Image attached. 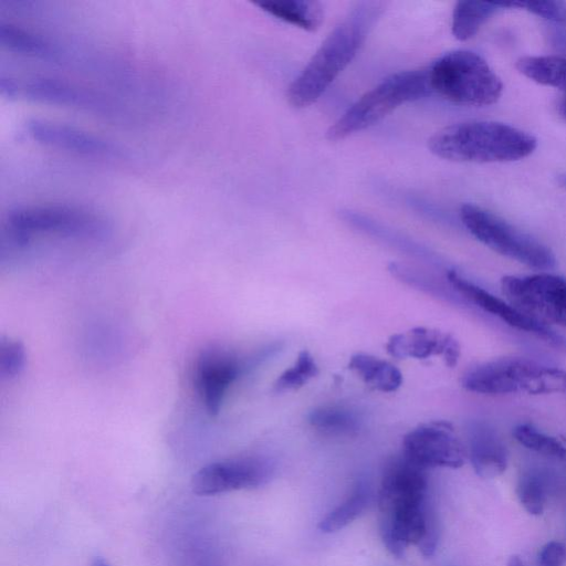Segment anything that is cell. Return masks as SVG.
<instances>
[{"instance_id": "cell-1", "label": "cell", "mask_w": 566, "mask_h": 566, "mask_svg": "<svg viewBox=\"0 0 566 566\" xmlns=\"http://www.w3.org/2000/svg\"><path fill=\"white\" fill-rule=\"evenodd\" d=\"M379 532L385 547L402 557L410 545L431 556L438 543V527L429 499L426 470L402 454L384 469L378 491Z\"/></svg>"}, {"instance_id": "cell-2", "label": "cell", "mask_w": 566, "mask_h": 566, "mask_svg": "<svg viewBox=\"0 0 566 566\" xmlns=\"http://www.w3.org/2000/svg\"><path fill=\"white\" fill-rule=\"evenodd\" d=\"M384 7L380 1H364L352 8L287 87L286 99L292 107H308L321 97L356 56Z\"/></svg>"}, {"instance_id": "cell-3", "label": "cell", "mask_w": 566, "mask_h": 566, "mask_svg": "<svg viewBox=\"0 0 566 566\" xmlns=\"http://www.w3.org/2000/svg\"><path fill=\"white\" fill-rule=\"evenodd\" d=\"M537 142L531 134L493 120L449 125L428 139L437 157L461 163H505L531 155Z\"/></svg>"}, {"instance_id": "cell-4", "label": "cell", "mask_w": 566, "mask_h": 566, "mask_svg": "<svg viewBox=\"0 0 566 566\" xmlns=\"http://www.w3.org/2000/svg\"><path fill=\"white\" fill-rule=\"evenodd\" d=\"M432 93L428 69L401 71L389 75L366 92L326 130L325 138L336 143L366 129L400 105Z\"/></svg>"}, {"instance_id": "cell-5", "label": "cell", "mask_w": 566, "mask_h": 566, "mask_svg": "<svg viewBox=\"0 0 566 566\" xmlns=\"http://www.w3.org/2000/svg\"><path fill=\"white\" fill-rule=\"evenodd\" d=\"M432 92L465 106H489L502 95L503 84L479 54L468 50L449 52L428 67Z\"/></svg>"}, {"instance_id": "cell-6", "label": "cell", "mask_w": 566, "mask_h": 566, "mask_svg": "<svg viewBox=\"0 0 566 566\" xmlns=\"http://www.w3.org/2000/svg\"><path fill=\"white\" fill-rule=\"evenodd\" d=\"M462 386L483 395L566 392V370L527 358H501L469 370Z\"/></svg>"}, {"instance_id": "cell-7", "label": "cell", "mask_w": 566, "mask_h": 566, "mask_svg": "<svg viewBox=\"0 0 566 566\" xmlns=\"http://www.w3.org/2000/svg\"><path fill=\"white\" fill-rule=\"evenodd\" d=\"M460 219L475 239L501 255L538 270L555 264L546 245L479 206L462 205Z\"/></svg>"}, {"instance_id": "cell-8", "label": "cell", "mask_w": 566, "mask_h": 566, "mask_svg": "<svg viewBox=\"0 0 566 566\" xmlns=\"http://www.w3.org/2000/svg\"><path fill=\"white\" fill-rule=\"evenodd\" d=\"M507 301L542 324L566 328V279L549 274L507 275L501 281Z\"/></svg>"}, {"instance_id": "cell-9", "label": "cell", "mask_w": 566, "mask_h": 566, "mask_svg": "<svg viewBox=\"0 0 566 566\" xmlns=\"http://www.w3.org/2000/svg\"><path fill=\"white\" fill-rule=\"evenodd\" d=\"M272 473L273 464L268 458L242 455L202 467L193 474L191 489L201 496L254 489L265 484Z\"/></svg>"}, {"instance_id": "cell-10", "label": "cell", "mask_w": 566, "mask_h": 566, "mask_svg": "<svg viewBox=\"0 0 566 566\" xmlns=\"http://www.w3.org/2000/svg\"><path fill=\"white\" fill-rule=\"evenodd\" d=\"M402 455L424 470L457 469L464 464L467 451L449 422L431 421L419 424L405 434Z\"/></svg>"}, {"instance_id": "cell-11", "label": "cell", "mask_w": 566, "mask_h": 566, "mask_svg": "<svg viewBox=\"0 0 566 566\" xmlns=\"http://www.w3.org/2000/svg\"><path fill=\"white\" fill-rule=\"evenodd\" d=\"M250 370L248 357L241 358L220 347H209L201 352L196 363V384L210 415L220 411L229 387Z\"/></svg>"}, {"instance_id": "cell-12", "label": "cell", "mask_w": 566, "mask_h": 566, "mask_svg": "<svg viewBox=\"0 0 566 566\" xmlns=\"http://www.w3.org/2000/svg\"><path fill=\"white\" fill-rule=\"evenodd\" d=\"M447 280L449 284L463 297L482 308L499 317L510 326L520 331L535 334L552 344L560 346L563 340L556 335L547 325L542 324L530 316L525 315L510 302H505L497 296H494L489 291L467 280L457 271H448Z\"/></svg>"}, {"instance_id": "cell-13", "label": "cell", "mask_w": 566, "mask_h": 566, "mask_svg": "<svg viewBox=\"0 0 566 566\" xmlns=\"http://www.w3.org/2000/svg\"><path fill=\"white\" fill-rule=\"evenodd\" d=\"M386 350L398 359L441 356L450 367L457 364L460 356V346L450 334L423 326L391 335Z\"/></svg>"}, {"instance_id": "cell-14", "label": "cell", "mask_w": 566, "mask_h": 566, "mask_svg": "<svg viewBox=\"0 0 566 566\" xmlns=\"http://www.w3.org/2000/svg\"><path fill=\"white\" fill-rule=\"evenodd\" d=\"M469 458L476 474L492 479L507 465V452L502 440L485 424H474L469 431Z\"/></svg>"}, {"instance_id": "cell-15", "label": "cell", "mask_w": 566, "mask_h": 566, "mask_svg": "<svg viewBox=\"0 0 566 566\" xmlns=\"http://www.w3.org/2000/svg\"><path fill=\"white\" fill-rule=\"evenodd\" d=\"M348 368L366 385L381 392L396 391L402 385V374L395 365L369 354L353 355Z\"/></svg>"}, {"instance_id": "cell-16", "label": "cell", "mask_w": 566, "mask_h": 566, "mask_svg": "<svg viewBox=\"0 0 566 566\" xmlns=\"http://www.w3.org/2000/svg\"><path fill=\"white\" fill-rule=\"evenodd\" d=\"M275 18L306 31H315L324 20L321 2L315 0H265L255 3Z\"/></svg>"}, {"instance_id": "cell-17", "label": "cell", "mask_w": 566, "mask_h": 566, "mask_svg": "<svg viewBox=\"0 0 566 566\" xmlns=\"http://www.w3.org/2000/svg\"><path fill=\"white\" fill-rule=\"evenodd\" d=\"M509 2L459 1L452 13V34L459 41L473 38L480 28Z\"/></svg>"}, {"instance_id": "cell-18", "label": "cell", "mask_w": 566, "mask_h": 566, "mask_svg": "<svg viewBox=\"0 0 566 566\" xmlns=\"http://www.w3.org/2000/svg\"><path fill=\"white\" fill-rule=\"evenodd\" d=\"M307 421L311 427L328 436H354L361 427L356 411L338 405L314 408L307 415Z\"/></svg>"}, {"instance_id": "cell-19", "label": "cell", "mask_w": 566, "mask_h": 566, "mask_svg": "<svg viewBox=\"0 0 566 566\" xmlns=\"http://www.w3.org/2000/svg\"><path fill=\"white\" fill-rule=\"evenodd\" d=\"M369 500L368 483L363 479L357 480L342 503L321 520L318 528L323 533H334L344 528L365 511Z\"/></svg>"}, {"instance_id": "cell-20", "label": "cell", "mask_w": 566, "mask_h": 566, "mask_svg": "<svg viewBox=\"0 0 566 566\" xmlns=\"http://www.w3.org/2000/svg\"><path fill=\"white\" fill-rule=\"evenodd\" d=\"M516 69L530 80L566 93V56H523L516 61Z\"/></svg>"}, {"instance_id": "cell-21", "label": "cell", "mask_w": 566, "mask_h": 566, "mask_svg": "<svg viewBox=\"0 0 566 566\" xmlns=\"http://www.w3.org/2000/svg\"><path fill=\"white\" fill-rule=\"evenodd\" d=\"M319 374L318 365L308 350H301L294 364L275 379L273 390L285 392L296 390Z\"/></svg>"}, {"instance_id": "cell-22", "label": "cell", "mask_w": 566, "mask_h": 566, "mask_svg": "<svg viewBox=\"0 0 566 566\" xmlns=\"http://www.w3.org/2000/svg\"><path fill=\"white\" fill-rule=\"evenodd\" d=\"M513 434L525 448L545 457L566 461V447L557 438L546 434L530 424L515 427Z\"/></svg>"}, {"instance_id": "cell-23", "label": "cell", "mask_w": 566, "mask_h": 566, "mask_svg": "<svg viewBox=\"0 0 566 566\" xmlns=\"http://www.w3.org/2000/svg\"><path fill=\"white\" fill-rule=\"evenodd\" d=\"M517 496L524 509L532 515H541L545 506V490L535 473L524 474L517 484Z\"/></svg>"}, {"instance_id": "cell-24", "label": "cell", "mask_w": 566, "mask_h": 566, "mask_svg": "<svg viewBox=\"0 0 566 566\" xmlns=\"http://www.w3.org/2000/svg\"><path fill=\"white\" fill-rule=\"evenodd\" d=\"M25 350L18 340L1 339L0 342V375L3 378H14L24 368Z\"/></svg>"}, {"instance_id": "cell-25", "label": "cell", "mask_w": 566, "mask_h": 566, "mask_svg": "<svg viewBox=\"0 0 566 566\" xmlns=\"http://www.w3.org/2000/svg\"><path fill=\"white\" fill-rule=\"evenodd\" d=\"M510 8L524 9L544 19L566 24V1H512Z\"/></svg>"}, {"instance_id": "cell-26", "label": "cell", "mask_w": 566, "mask_h": 566, "mask_svg": "<svg viewBox=\"0 0 566 566\" xmlns=\"http://www.w3.org/2000/svg\"><path fill=\"white\" fill-rule=\"evenodd\" d=\"M566 547L563 543L552 541L545 544L538 555V566H564Z\"/></svg>"}, {"instance_id": "cell-27", "label": "cell", "mask_w": 566, "mask_h": 566, "mask_svg": "<svg viewBox=\"0 0 566 566\" xmlns=\"http://www.w3.org/2000/svg\"><path fill=\"white\" fill-rule=\"evenodd\" d=\"M507 566H525V564L518 555H512L509 558Z\"/></svg>"}, {"instance_id": "cell-28", "label": "cell", "mask_w": 566, "mask_h": 566, "mask_svg": "<svg viewBox=\"0 0 566 566\" xmlns=\"http://www.w3.org/2000/svg\"><path fill=\"white\" fill-rule=\"evenodd\" d=\"M558 112L560 116L566 119V93L564 94L563 98L560 99L558 104Z\"/></svg>"}, {"instance_id": "cell-29", "label": "cell", "mask_w": 566, "mask_h": 566, "mask_svg": "<svg viewBox=\"0 0 566 566\" xmlns=\"http://www.w3.org/2000/svg\"><path fill=\"white\" fill-rule=\"evenodd\" d=\"M91 566H111L108 564V562L106 559H104L103 557L101 556H96L94 557V559L92 560V564Z\"/></svg>"}, {"instance_id": "cell-30", "label": "cell", "mask_w": 566, "mask_h": 566, "mask_svg": "<svg viewBox=\"0 0 566 566\" xmlns=\"http://www.w3.org/2000/svg\"><path fill=\"white\" fill-rule=\"evenodd\" d=\"M560 182H562V185H563L564 187H566V176H563V177L560 178Z\"/></svg>"}]
</instances>
